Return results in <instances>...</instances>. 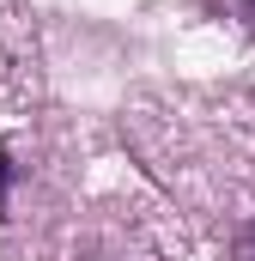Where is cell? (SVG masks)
Returning <instances> with one entry per match:
<instances>
[{
	"instance_id": "6da1fadb",
	"label": "cell",
	"mask_w": 255,
	"mask_h": 261,
	"mask_svg": "<svg viewBox=\"0 0 255 261\" xmlns=\"http://www.w3.org/2000/svg\"><path fill=\"white\" fill-rule=\"evenodd\" d=\"M231 261H255V225L237 231V243H231Z\"/></svg>"
},
{
	"instance_id": "7a4b0ae2",
	"label": "cell",
	"mask_w": 255,
	"mask_h": 261,
	"mask_svg": "<svg viewBox=\"0 0 255 261\" xmlns=\"http://www.w3.org/2000/svg\"><path fill=\"white\" fill-rule=\"evenodd\" d=\"M0 206H6V146H0Z\"/></svg>"
},
{
	"instance_id": "3957f363",
	"label": "cell",
	"mask_w": 255,
	"mask_h": 261,
	"mask_svg": "<svg viewBox=\"0 0 255 261\" xmlns=\"http://www.w3.org/2000/svg\"><path fill=\"white\" fill-rule=\"evenodd\" d=\"M243 18H249V31H255V0H243Z\"/></svg>"
}]
</instances>
